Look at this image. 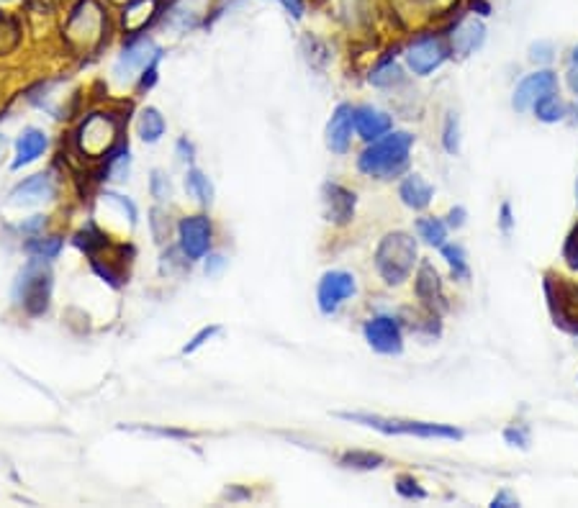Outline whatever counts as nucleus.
Wrapping results in <instances>:
<instances>
[{
	"mask_svg": "<svg viewBox=\"0 0 578 508\" xmlns=\"http://www.w3.org/2000/svg\"><path fill=\"white\" fill-rule=\"evenodd\" d=\"M342 462H345L348 468L373 470V468H378L383 460H381L378 454H371V452H350V454H345V457H342Z\"/></svg>",
	"mask_w": 578,
	"mask_h": 508,
	"instance_id": "nucleus-28",
	"label": "nucleus"
},
{
	"mask_svg": "<svg viewBox=\"0 0 578 508\" xmlns=\"http://www.w3.org/2000/svg\"><path fill=\"white\" fill-rule=\"evenodd\" d=\"M352 123H355V111L348 103L337 105L331 113L330 123H327V146L334 154H345L350 149L352 139Z\"/></svg>",
	"mask_w": 578,
	"mask_h": 508,
	"instance_id": "nucleus-12",
	"label": "nucleus"
},
{
	"mask_svg": "<svg viewBox=\"0 0 578 508\" xmlns=\"http://www.w3.org/2000/svg\"><path fill=\"white\" fill-rule=\"evenodd\" d=\"M105 201H111V204H116L121 208V213H124L126 219L131 221V224H137V205L131 204V201H126L124 196H119V193H105L104 196Z\"/></svg>",
	"mask_w": 578,
	"mask_h": 508,
	"instance_id": "nucleus-31",
	"label": "nucleus"
},
{
	"mask_svg": "<svg viewBox=\"0 0 578 508\" xmlns=\"http://www.w3.org/2000/svg\"><path fill=\"white\" fill-rule=\"evenodd\" d=\"M54 193H57V187L49 175H34V178L16 185L8 198L13 205H37L44 204V201H52Z\"/></svg>",
	"mask_w": 578,
	"mask_h": 508,
	"instance_id": "nucleus-13",
	"label": "nucleus"
},
{
	"mask_svg": "<svg viewBox=\"0 0 578 508\" xmlns=\"http://www.w3.org/2000/svg\"><path fill=\"white\" fill-rule=\"evenodd\" d=\"M149 190H152V198H157V201H170L172 198V185H170V178H167L163 170L152 172Z\"/></svg>",
	"mask_w": 578,
	"mask_h": 508,
	"instance_id": "nucleus-27",
	"label": "nucleus"
},
{
	"mask_svg": "<svg viewBox=\"0 0 578 508\" xmlns=\"http://www.w3.org/2000/svg\"><path fill=\"white\" fill-rule=\"evenodd\" d=\"M178 154H180L183 162H193V144L188 142V139H180L178 142Z\"/></svg>",
	"mask_w": 578,
	"mask_h": 508,
	"instance_id": "nucleus-39",
	"label": "nucleus"
},
{
	"mask_svg": "<svg viewBox=\"0 0 578 508\" xmlns=\"http://www.w3.org/2000/svg\"><path fill=\"white\" fill-rule=\"evenodd\" d=\"M129 167H131V157H129V146H119L105 164V175L111 180H126L129 175Z\"/></svg>",
	"mask_w": 578,
	"mask_h": 508,
	"instance_id": "nucleus-24",
	"label": "nucleus"
},
{
	"mask_svg": "<svg viewBox=\"0 0 578 508\" xmlns=\"http://www.w3.org/2000/svg\"><path fill=\"white\" fill-rule=\"evenodd\" d=\"M365 339L368 345L381 354H398L401 352V329L391 316H375L365 324Z\"/></svg>",
	"mask_w": 578,
	"mask_h": 508,
	"instance_id": "nucleus-9",
	"label": "nucleus"
},
{
	"mask_svg": "<svg viewBox=\"0 0 578 508\" xmlns=\"http://www.w3.org/2000/svg\"><path fill=\"white\" fill-rule=\"evenodd\" d=\"M186 190L198 201L201 205H211L214 201V185L208 180L206 175L196 167H190L186 175Z\"/></svg>",
	"mask_w": 578,
	"mask_h": 508,
	"instance_id": "nucleus-20",
	"label": "nucleus"
},
{
	"mask_svg": "<svg viewBox=\"0 0 578 508\" xmlns=\"http://www.w3.org/2000/svg\"><path fill=\"white\" fill-rule=\"evenodd\" d=\"M504 437H507V442H509V445H515V447H527V429H522V427L507 429V434H504Z\"/></svg>",
	"mask_w": 578,
	"mask_h": 508,
	"instance_id": "nucleus-35",
	"label": "nucleus"
},
{
	"mask_svg": "<svg viewBox=\"0 0 578 508\" xmlns=\"http://www.w3.org/2000/svg\"><path fill=\"white\" fill-rule=\"evenodd\" d=\"M556 87H557V78L553 75V72H550V70L535 72V75L524 78V80L516 85L515 108H516V111H527V108H535V103L540 101L542 96L553 93Z\"/></svg>",
	"mask_w": 578,
	"mask_h": 508,
	"instance_id": "nucleus-10",
	"label": "nucleus"
},
{
	"mask_svg": "<svg viewBox=\"0 0 578 508\" xmlns=\"http://www.w3.org/2000/svg\"><path fill=\"white\" fill-rule=\"evenodd\" d=\"M26 249L31 252V257H44V260H54L63 252V239L60 237H31L26 242Z\"/></svg>",
	"mask_w": 578,
	"mask_h": 508,
	"instance_id": "nucleus-21",
	"label": "nucleus"
},
{
	"mask_svg": "<svg viewBox=\"0 0 578 508\" xmlns=\"http://www.w3.org/2000/svg\"><path fill=\"white\" fill-rule=\"evenodd\" d=\"M398 196H401V201L414 208V211H422V208H427L430 201H432V185L424 183L419 175H412V178H406L401 187H398Z\"/></svg>",
	"mask_w": 578,
	"mask_h": 508,
	"instance_id": "nucleus-17",
	"label": "nucleus"
},
{
	"mask_svg": "<svg viewBox=\"0 0 578 508\" xmlns=\"http://www.w3.org/2000/svg\"><path fill=\"white\" fill-rule=\"evenodd\" d=\"M137 129H139L142 142L157 144L163 139V134H165V119H163V113L157 108H145L142 116H139V126Z\"/></svg>",
	"mask_w": 578,
	"mask_h": 508,
	"instance_id": "nucleus-18",
	"label": "nucleus"
},
{
	"mask_svg": "<svg viewBox=\"0 0 578 508\" xmlns=\"http://www.w3.org/2000/svg\"><path fill=\"white\" fill-rule=\"evenodd\" d=\"M574 60H576V64H578V49H576V52H574Z\"/></svg>",
	"mask_w": 578,
	"mask_h": 508,
	"instance_id": "nucleus-44",
	"label": "nucleus"
},
{
	"mask_svg": "<svg viewBox=\"0 0 578 508\" xmlns=\"http://www.w3.org/2000/svg\"><path fill=\"white\" fill-rule=\"evenodd\" d=\"M416 290H419V298L427 305H432V308L442 301V296H440V278H437L432 264H422L419 278H416Z\"/></svg>",
	"mask_w": 578,
	"mask_h": 508,
	"instance_id": "nucleus-19",
	"label": "nucleus"
},
{
	"mask_svg": "<svg viewBox=\"0 0 578 508\" xmlns=\"http://www.w3.org/2000/svg\"><path fill=\"white\" fill-rule=\"evenodd\" d=\"M355 129L365 142H375L391 131V116H386L383 111H378L373 105H360V108H355Z\"/></svg>",
	"mask_w": 578,
	"mask_h": 508,
	"instance_id": "nucleus-15",
	"label": "nucleus"
},
{
	"mask_svg": "<svg viewBox=\"0 0 578 508\" xmlns=\"http://www.w3.org/2000/svg\"><path fill=\"white\" fill-rule=\"evenodd\" d=\"M430 3H432V5H442V8H445V5H450L453 0H430Z\"/></svg>",
	"mask_w": 578,
	"mask_h": 508,
	"instance_id": "nucleus-43",
	"label": "nucleus"
},
{
	"mask_svg": "<svg viewBox=\"0 0 578 508\" xmlns=\"http://www.w3.org/2000/svg\"><path fill=\"white\" fill-rule=\"evenodd\" d=\"M535 113L540 121L545 123H556L563 119V103H560V98H557L556 93H548V96H542L540 101L535 103Z\"/></svg>",
	"mask_w": 578,
	"mask_h": 508,
	"instance_id": "nucleus-22",
	"label": "nucleus"
},
{
	"mask_svg": "<svg viewBox=\"0 0 578 508\" xmlns=\"http://www.w3.org/2000/svg\"><path fill=\"white\" fill-rule=\"evenodd\" d=\"M180 234V252L190 262L204 260L211 249V221L206 216H188L178 226Z\"/></svg>",
	"mask_w": 578,
	"mask_h": 508,
	"instance_id": "nucleus-7",
	"label": "nucleus"
},
{
	"mask_svg": "<svg viewBox=\"0 0 578 508\" xmlns=\"http://www.w3.org/2000/svg\"><path fill=\"white\" fill-rule=\"evenodd\" d=\"M160 46L152 39H137L131 41L121 52V57L113 67V75L116 80L129 82L131 78H137V72H147L149 67H155L160 62Z\"/></svg>",
	"mask_w": 578,
	"mask_h": 508,
	"instance_id": "nucleus-5",
	"label": "nucleus"
},
{
	"mask_svg": "<svg viewBox=\"0 0 578 508\" xmlns=\"http://www.w3.org/2000/svg\"><path fill=\"white\" fill-rule=\"evenodd\" d=\"M342 419L363 424V427L378 429L383 434H409V437H424V439H460V431L442 424H424V421H396V419H381L368 413H339Z\"/></svg>",
	"mask_w": 578,
	"mask_h": 508,
	"instance_id": "nucleus-4",
	"label": "nucleus"
},
{
	"mask_svg": "<svg viewBox=\"0 0 578 508\" xmlns=\"http://www.w3.org/2000/svg\"><path fill=\"white\" fill-rule=\"evenodd\" d=\"M445 60H448V49L437 37H419L406 49V62L414 75H430Z\"/></svg>",
	"mask_w": 578,
	"mask_h": 508,
	"instance_id": "nucleus-8",
	"label": "nucleus"
},
{
	"mask_svg": "<svg viewBox=\"0 0 578 508\" xmlns=\"http://www.w3.org/2000/svg\"><path fill=\"white\" fill-rule=\"evenodd\" d=\"M401 80H404V75H401V67L396 62L381 64L371 75V82L375 87H393V85H398Z\"/></svg>",
	"mask_w": 578,
	"mask_h": 508,
	"instance_id": "nucleus-25",
	"label": "nucleus"
},
{
	"mask_svg": "<svg viewBox=\"0 0 578 508\" xmlns=\"http://www.w3.org/2000/svg\"><path fill=\"white\" fill-rule=\"evenodd\" d=\"M149 224H152V237H155V242H160V245H163L167 237H170V221H167V216L160 211V208H155V211H152Z\"/></svg>",
	"mask_w": 578,
	"mask_h": 508,
	"instance_id": "nucleus-30",
	"label": "nucleus"
},
{
	"mask_svg": "<svg viewBox=\"0 0 578 508\" xmlns=\"http://www.w3.org/2000/svg\"><path fill=\"white\" fill-rule=\"evenodd\" d=\"M46 134L39 129H23L19 142H16V160H13V170H19L23 164H31L39 160L46 149Z\"/></svg>",
	"mask_w": 578,
	"mask_h": 508,
	"instance_id": "nucleus-16",
	"label": "nucleus"
},
{
	"mask_svg": "<svg viewBox=\"0 0 578 508\" xmlns=\"http://www.w3.org/2000/svg\"><path fill=\"white\" fill-rule=\"evenodd\" d=\"M416 231H419V237H422L427 245L434 246L445 245V237H448V229H445V224H442L440 219H419V221H416Z\"/></svg>",
	"mask_w": 578,
	"mask_h": 508,
	"instance_id": "nucleus-23",
	"label": "nucleus"
},
{
	"mask_svg": "<svg viewBox=\"0 0 578 508\" xmlns=\"http://www.w3.org/2000/svg\"><path fill=\"white\" fill-rule=\"evenodd\" d=\"M568 85H571L574 93H578V67H574V70L568 72Z\"/></svg>",
	"mask_w": 578,
	"mask_h": 508,
	"instance_id": "nucleus-42",
	"label": "nucleus"
},
{
	"mask_svg": "<svg viewBox=\"0 0 578 508\" xmlns=\"http://www.w3.org/2000/svg\"><path fill=\"white\" fill-rule=\"evenodd\" d=\"M49 260L44 257H31L26 267L19 272L16 280V301L31 313V316H42L49 308V296H52V270H49Z\"/></svg>",
	"mask_w": 578,
	"mask_h": 508,
	"instance_id": "nucleus-2",
	"label": "nucleus"
},
{
	"mask_svg": "<svg viewBox=\"0 0 578 508\" xmlns=\"http://www.w3.org/2000/svg\"><path fill=\"white\" fill-rule=\"evenodd\" d=\"M222 329L219 326H206V329H201L193 339H190V345L186 346V354H190V352H196L201 345H206V339H211V337H216Z\"/></svg>",
	"mask_w": 578,
	"mask_h": 508,
	"instance_id": "nucleus-33",
	"label": "nucleus"
},
{
	"mask_svg": "<svg viewBox=\"0 0 578 508\" xmlns=\"http://www.w3.org/2000/svg\"><path fill=\"white\" fill-rule=\"evenodd\" d=\"M398 493H401L404 498H424V490L416 488V483H414L412 478H401V480H398Z\"/></svg>",
	"mask_w": 578,
	"mask_h": 508,
	"instance_id": "nucleus-34",
	"label": "nucleus"
},
{
	"mask_svg": "<svg viewBox=\"0 0 578 508\" xmlns=\"http://www.w3.org/2000/svg\"><path fill=\"white\" fill-rule=\"evenodd\" d=\"M224 267H227V257L224 254H214V257H208L206 275H219Z\"/></svg>",
	"mask_w": 578,
	"mask_h": 508,
	"instance_id": "nucleus-36",
	"label": "nucleus"
},
{
	"mask_svg": "<svg viewBox=\"0 0 578 508\" xmlns=\"http://www.w3.org/2000/svg\"><path fill=\"white\" fill-rule=\"evenodd\" d=\"M414 262H416V245L409 234H401V231L389 234L375 252L378 272L383 275V280L389 285H398L401 280H406L414 270Z\"/></svg>",
	"mask_w": 578,
	"mask_h": 508,
	"instance_id": "nucleus-3",
	"label": "nucleus"
},
{
	"mask_svg": "<svg viewBox=\"0 0 578 508\" xmlns=\"http://www.w3.org/2000/svg\"><path fill=\"white\" fill-rule=\"evenodd\" d=\"M501 226H504V231L512 229V211H509V204L501 205Z\"/></svg>",
	"mask_w": 578,
	"mask_h": 508,
	"instance_id": "nucleus-41",
	"label": "nucleus"
},
{
	"mask_svg": "<svg viewBox=\"0 0 578 508\" xmlns=\"http://www.w3.org/2000/svg\"><path fill=\"white\" fill-rule=\"evenodd\" d=\"M530 60L537 64H545V62L553 60V44L550 41H537L530 46Z\"/></svg>",
	"mask_w": 578,
	"mask_h": 508,
	"instance_id": "nucleus-32",
	"label": "nucleus"
},
{
	"mask_svg": "<svg viewBox=\"0 0 578 508\" xmlns=\"http://www.w3.org/2000/svg\"><path fill=\"white\" fill-rule=\"evenodd\" d=\"M491 506H498V508H509V506H519V501H516L515 496H509V493H498L494 498V504Z\"/></svg>",
	"mask_w": 578,
	"mask_h": 508,
	"instance_id": "nucleus-38",
	"label": "nucleus"
},
{
	"mask_svg": "<svg viewBox=\"0 0 578 508\" xmlns=\"http://www.w3.org/2000/svg\"><path fill=\"white\" fill-rule=\"evenodd\" d=\"M483 41H486V26H483V21H478L475 16L463 19L450 31V46H453V52L457 57L473 54L475 49H481Z\"/></svg>",
	"mask_w": 578,
	"mask_h": 508,
	"instance_id": "nucleus-11",
	"label": "nucleus"
},
{
	"mask_svg": "<svg viewBox=\"0 0 578 508\" xmlns=\"http://www.w3.org/2000/svg\"><path fill=\"white\" fill-rule=\"evenodd\" d=\"M286 11H289L293 19H301L304 16V3L301 0H278Z\"/></svg>",
	"mask_w": 578,
	"mask_h": 508,
	"instance_id": "nucleus-37",
	"label": "nucleus"
},
{
	"mask_svg": "<svg viewBox=\"0 0 578 508\" xmlns=\"http://www.w3.org/2000/svg\"><path fill=\"white\" fill-rule=\"evenodd\" d=\"M324 213L334 224H348L355 213V196L342 185H324Z\"/></svg>",
	"mask_w": 578,
	"mask_h": 508,
	"instance_id": "nucleus-14",
	"label": "nucleus"
},
{
	"mask_svg": "<svg viewBox=\"0 0 578 508\" xmlns=\"http://www.w3.org/2000/svg\"><path fill=\"white\" fill-rule=\"evenodd\" d=\"M442 254H445V260H448V264L453 267V272L457 275V278H468V264H465V252H463V246L442 245Z\"/></svg>",
	"mask_w": 578,
	"mask_h": 508,
	"instance_id": "nucleus-26",
	"label": "nucleus"
},
{
	"mask_svg": "<svg viewBox=\"0 0 578 508\" xmlns=\"http://www.w3.org/2000/svg\"><path fill=\"white\" fill-rule=\"evenodd\" d=\"M442 142H445V149H448L450 154H455V152H457V146H460V126H457V116H455V113H448Z\"/></svg>",
	"mask_w": 578,
	"mask_h": 508,
	"instance_id": "nucleus-29",
	"label": "nucleus"
},
{
	"mask_svg": "<svg viewBox=\"0 0 578 508\" xmlns=\"http://www.w3.org/2000/svg\"><path fill=\"white\" fill-rule=\"evenodd\" d=\"M414 137L406 131H391L381 139L371 142V146L360 154V170L378 180H391L401 175L409 164Z\"/></svg>",
	"mask_w": 578,
	"mask_h": 508,
	"instance_id": "nucleus-1",
	"label": "nucleus"
},
{
	"mask_svg": "<svg viewBox=\"0 0 578 508\" xmlns=\"http://www.w3.org/2000/svg\"><path fill=\"white\" fill-rule=\"evenodd\" d=\"M463 221H465V211H463V208H453V211H450V221H448V224L453 226V229H460Z\"/></svg>",
	"mask_w": 578,
	"mask_h": 508,
	"instance_id": "nucleus-40",
	"label": "nucleus"
},
{
	"mask_svg": "<svg viewBox=\"0 0 578 508\" xmlns=\"http://www.w3.org/2000/svg\"><path fill=\"white\" fill-rule=\"evenodd\" d=\"M355 278L350 272H342V270H331L324 272V278L319 280V290H316V298H319V308L322 313H337V308L345 304L348 298L355 296Z\"/></svg>",
	"mask_w": 578,
	"mask_h": 508,
	"instance_id": "nucleus-6",
	"label": "nucleus"
}]
</instances>
